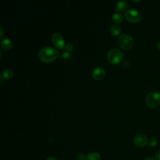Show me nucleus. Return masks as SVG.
<instances>
[{
    "label": "nucleus",
    "instance_id": "obj_1",
    "mask_svg": "<svg viewBox=\"0 0 160 160\" xmlns=\"http://www.w3.org/2000/svg\"><path fill=\"white\" fill-rule=\"evenodd\" d=\"M39 58L44 62H50L54 61L59 56V51L52 47L45 46L39 52Z\"/></svg>",
    "mask_w": 160,
    "mask_h": 160
},
{
    "label": "nucleus",
    "instance_id": "obj_2",
    "mask_svg": "<svg viewBox=\"0 0 160 160\" xmlns=\"http://www.w3.org/2000/svg\"><path fill=\"white\" fill-rule=\"evenodd\" d=\"M107 58L109 62L112 64H118L122 61L124 58L123 52L118 48H112L109 50Z\"/></svg>",
    "mask_w": 160,
    "mask_h": 160
},
{
    "label": "nucleus",
    "instance_id": "obj_3",
    "mask_svg": "<svg viewBox=\"0 0 160 160\" xmlns=\"http://www.w3.org/2000/svg\"><path fill=\"white\" fill-rule=\"evenodd\" d=\"M118 44L121 48L124 50H128L133 46L134 40L131 36L127 34H123L119 36Z\"/></svg>",
    "mask_w": 160,
    "mask_h": 160
},
{
    "label": "nucleus",
    "instance_id": "obj_4",
    "mask_svg": "<svg viewBox=\"0 0 160 160\" xmlns=\"http://www.w3.org/2000/svg\"><path fill=\"white\" fill-rule=\"evenodd\" d=\"M146 105L149 108H156L160 105V94L156 91L150 92L146 98Z\"/></svg>",
    "mask_w": 160,
    "mask_h": 160
},
{
    "label": "nucleus",
    "instance_id": "obj_5",
    "mask_svg": "<svg viewBox=\"0 0 160 160\" xmlns=\"http://www.w3.org/2000/svg\"><path fill=\"white\" fill-rule=\"evenodd\" d=\"M125 18L131 22L136 23L138 22L141 18V14L136 9H131L125 12Z\"/></svg>",
    "mask_w": 160,
    "mask_h": 160
},
{
    "label": "nucleus",
    "instance_id": "obj_6",
    "mask_svg": "<svg viewBox=\"0 0 160 160\" xmlns=\"http://www.w3.org/2000/svg\"><path fill=\"white\" fill-rule=\"evenodd\" d=\"M53 44L58 49H61L65 46V40L59 33H54L51 38Z\"/></svg>",
    "mask_w": 160,
    "mask_h": 160
},
{
    "label": "nucleus",
    "instance_id": "obj_7",
    "mask_svg": "<svg viewBox=\"0 0 160 160\" xmlns=\"http://www.w3.org/2000/svg\"><path fill=\"white\" fill-rule=\"evenodd\" d=\"M148 139L146 134L142 133L138 134L134 138V143L138 147H143L148 142Z\"/></svg>",
    "mask_w": 160,
    "mask_h": 160
},
{
    "label": "nucleus",
    "instance_id": "obj_8",
    "mask_svg": "<svg viewBox=\"0 0 160 160\" xmlns=\"http://www.w3.org/2000/svg\"><path fill=\"white\" fill-rule=\"evenodd\" d=\"M106 75V71L104 68L101 67H98L93 69L92 72V76L96 80L102 79Z\"/></svg>",
    "mask_w": 160,
    "mask_h": 160
},
{
    "label": "nucleus",
    "instance_id": "obj_9",
    "mask_svg": "<svg viewBox=\"0 0 160 160\" xmlns=\"http://www.w3.org/2000/svg\"><path fill=\"white\" fill-rule=\"evenodd\" d=\"M12 44L10 39L8 38H4L1 41V46L5 50H9L12 48Z\"/></svg>",
    "mask_w": 160,
    "mask_h": 160
},
{
    "label": "nucleus",
    "instance_id": "obj_10",
    "mask_svg": "<svg viewBox=\"0 0 160 160\" xmlns=\"http://www.w3.org/2000/svg\"><path fill=\"white\" fill-rule=\"evenodd\" d=\"M128 8V3L125 1H119L116 4L117 11H124Z\"/></svg>",
    "mask_w": 160,
    "mask_h": 160
},
{
    "label": "nucleus",
    "instance_id": "obj_11",
    "mask_svg": "<svg viewBox=\"0 0 160 160\" xmlns=\"http://www.w3.org/2000/svg\"><path fill=\"white\" fill-rule=\"evenodd\" d=\"M86 160H101V155L97 152H92L88 154L86 158Z\"/></svg>",
    "mask_w": 160,
    "mask_h": 160
},
{
    "label": "nucleus",
    "instance_id": "obj_12",
    "mask_svg": "<svg viewBox=\"0 0 160 160\" xmlns=\"http://www.w3.org/2000/svg\"><path fill=\"white\" fill-rule=\"evenodd\" d=\"M109 31H110V32L113 36H118L121 32V28L118 25L113 24V25H111V26L110 27Z\"/></svg>",
    "mask_w": 160,
    "mask_h": 160
},
{
    "label": "nucleus",
    "instance_id": "obj_13",
    "mask_svg": "<svg viewBox=\"0 0 160 160\" xmlns=\"http://www.w3.org/2000/svg\"><path fill=\"white\" fill-rule=\"evenodd\" d=\"M124 19V16L122 14L119 12L114 13L112 16V20L115 23H120Z\"/></svg>",
    "mask_w": 160,
    "mask_h": 160
},
{
    "label": "nucleus",
    "instance_id": "obj_14",
    "mask_svg": "<svg viewBox=\"0 0 160 160\" xmlns=\"http://www.w3.org/2000/svg\"><path fill=\"white\" fill-rule=\"evenodd\" d=\"M13 76V71L11 69H7L4 70L2 74V76L4 79H9Z\"/></svg>",
    "mask_w": 160,
    "mask_h": 160
},
{
    "label": "nucleus",
    "instance_id": "obj_15",
    "mask_svg": "<svg viewBox=\"0 0 160 160\" xmlns=\"http://www.w3.org/2000/svg\"><path fill=\"white\" fill-rule=\"evenodd\" d=\"M157 143H158V141L156 138H151L149 141H148V144H149V146L153 148V147H155L156 145H157Z\"/></svg>",
    "mask_w": 160,
    "mask_h": 160
},
{
    "label": "nucleus",
    "instance_id": "obj_16",
    "mask_svg": "<svg viewBox=\"0 0 160 160\" xmlns=\"http://www.w3.org/2000/svg\"><path fill=\"white\" fill-rule=\"evenodd\" d=\"M64 48H65V49H66V51L67 52H70L72 51V49H73V46H72V45L71 44L68 43V44H65Z\"/></svg>",
    "mask_w": 160,
    "mask_h": 160
},
{
    "label": "nucleus",
    "instance_id": "obj_17",
    "mask_svg": "<svg viewBox=\"0 0 160 160\" xmlns=\"http://www.w3.org/2000/svg\"><path fill=\"white\" fill-rule=\"evenodd\" d=\"M71 53L69 52H67V51H65L64 52H62V58L64 59H68L70 57H71Z\"/></svg>",
    "mask_w": 160,
    "mask_h": 160
},
{
    "label": "nucleus",
    "instance_id": "obj_18",
    "mask_svg": "<svg viewBox=\"0 0 160 160\" xmlns=\"http://www.w3.org/2000/svg\"><path fill=\"white\" fill-rule=\"evenodd\" d=\"M156 160H160V149L158 150L156 153Z\"/></svg>",
    "mask_w": 160,
    "mask_h": 160
},
{
    "label": "nucleus",
    "instance_id": "obj_19",
    "mask_svg": "<svg viewBox=\"0 0 160 160\" xmlns=\"http://www.w3.org/2000/svg\"><path fill=\"white\" fill-rule=\"evenodd\" d=\"M46 160H58L55 157H49Z\"/></svg>",
    "mask_w": 160,
    "mask_h": 160
},
{
    "label": "nucleus",
    "instance_id": "obj_20",
    "mask_svg": "<svg viewBox=\"0 0 160 160\" xmlns=\"http://www.w3.org/2000/svg\"><path fill=\"white\" fill-rule=\"evenodd\" d=\"M0 31H1V36H0V38H2V36H3V30H2V28L1 27V28H0Z\"/></svg>",
    "mask_w": 160,
    "mask_h": 160
},
{
    "label": "nucleus",
    "instance_id": "obj_21",
    "mask_svg": "<svg viewBox=\"0 0 160 160\" xmlns=\"http://www.w3.org/2000/svg\"><path fill=\"white\" fill-rule=\"evenodd\" d=\"M144 160H155V159L153 158L152 157H148V158H146Z\"/></svg>",
    "mask_w": 160,
    "mask_h": 160
},
{
    "label": "nucleus",
    "instance_id": "obj_22",
    "mask_svg": "<svg viewBox=\"0 0 160 160\" xmlns=\"http://www.w3.org/2000/svg\"><path fill=\"white\" fill-rule=\"evenodd\" d=\"M157 48L160 50V42L157 44Z\"/></svg>",
    "mask_w": 160,
    "mask_h": 160
},
{
    "label": "nucleus",
    "instance_id": "obj_23",
    "mask_svg": "<svg viewBox=\"0 0 160 160\" xmlns=\"http://www.w3.org/2000/svg\"><path fill=\"white\" fill-rule=\"evenodd\" d=\"M132 1L133 2H139V1H133V0H132Z\"/></svg>",
    "mask_w": 160,
    "mask_h": 160
}]
</instances>
